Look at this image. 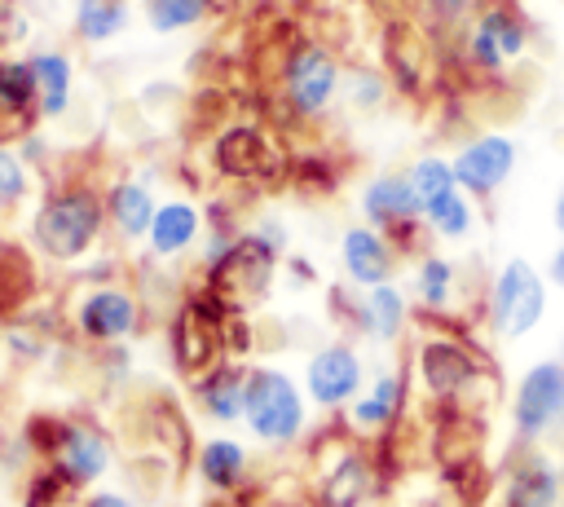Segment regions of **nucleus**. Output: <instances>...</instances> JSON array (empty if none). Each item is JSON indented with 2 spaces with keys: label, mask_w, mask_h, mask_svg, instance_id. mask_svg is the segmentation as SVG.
I'll return each mask as SVG.
<instances>
[{
  "label": "nucleus",
  "mask_w": 564,
  "mask_h": 507,
  "mask_svg": "<svg viewBox=\"0 0 564 507\" xmlns=\"http://www.w3.org/2000/svg\"><path fill=\"white\" fill-rule=\"evenodd\" d=\"M106 225H110L106 220V190H97L93 181L66 176L40 194L26 234H31V247L40 256H48L53 265H75V260L97 251Z\"/></svg>",
  "instance_id": "f257e3e1"
},
{
  "label": "nucleus",
  "mask_w": 564,
  "mask_h": 507,
  "mask_svg": "<svg viewBox=\"0 0 564 507\" xmlns=\"http://www.w3.org/2000/svg\"><path fill=\"white\" fill-rule=\"evenodd\" d=\"M242 423L264 445H291L308 428V397L278 366H247V410Z\"/></svg>",
  "instance_id": "f03ea898"
},
{
  "label": "nucleus",
  "mask_w": 564,
  "mask_h": 507,
  "mask_svg": "<svg viewBox=\"0 0 564 507\" xmlns=\"http://www.w3.org/2000/svg\"><path fill=\"white\" fill-rule=\"evenodd\" d=\"M278 88H282V101L295 119H322L335 101H339V88H344V66L339 57L317 44V40H295L282 57V71H278Z\"/></svg>",
  "instance_id": "7ed1b4c3"
},
{
  "label": "nucleus",
  "mask_w": 564,
  "mask_h": 507,
  "mask_svg": "<svg viewBox=\"0 0 564 507\" xmlns=\"http://www.w3.org/2000/svg\"><path fill=\"white\" fill-rule=\"evenodd\" d=\"M414 370L423 379V392L441 406H467L471 410L476 388L489 384L480 353L458 335H427L414 353Z\"/></svg>",
  "instance_id": "20e7f679"
},
{
  "label": "nucleus",
  "mask_w": 564,
  "mask_h": 507,
  "mask_svg": "<svg viewBox=\"0 0 564 507\" xmlns=\"http://www.w3.org/2000/svg\"><path fill=\"white\" fill-rule=\"evenodd\" d=\"M546 317V282L533 260L507 256L489 282V326L502 339H524Z\"/></svg>",
  "instance_id": "39448f33"
},
{
  "label": "nucleus",
  "mask_w": 564,
  "mask_h": 507,
  "mask_svg": "<svg viewBox=\"0 0 564 507\" xmlns=\"http://www.w3.org/2000/svg\"><path fill=\"white\" fill-rule=\"evenodd\" d=\"M524 48H529V22L507 0L480 4L463 26V57L480 75H502L511 62L524 57Z\"/></svg>",
  "instance_id": "423d86ee"
},
{
  "label": "nucleus",
  "mask_w": 564,
  "mask_h": 507,
  "mask_svg": "<svg viewBox=\"0 0 564 507\" xmlns=\"http://www.w3.org/2000/svg\"><path fill=\"white\" fill-rule=\"evenodd\" d=\"M564 428V357L533 362L511 392V432L520 445H538Z\"/></svg>",
  "instance_id": "0eeeda50"
},
{
  "label": "nucleus",
  "mask_w": 564,
  "mask_h": 507,
  "mask_svg": "<svg viewBox=\"0 0 564 507\" xmlns=\"http://www.w3.org/2000/svg\"><path fill=\"white\" fill-rule=\"evenodd\" d=\"M357 207H361V220L375 225L379 234H388L397 251H414L419 234L427 229L423 225V203H419V194H414V185H410L405 172H379V176H370L361 185V203Z\"/></svg>",
  "instance_id": "6e6552de"
},
{
  "label": "nucleus",
  "mask_w": 564,
  "mask_h": 507,
  "mask_svg": "<svg viewBox=\"0 0 564 507\" xmlns=\"http://www.w3.org/2000/svg\"><path fill=\"white\" fill-rule=\"evenodd\" d=\"M141 317H145L141 295L132 287H119V282H97V287L79 291V300L70 304V322H75L79 339H88L97 348L132 339L141 331Z\"/></svg>",
  "instance_id": "1a4fd4ad"
},
{
  "label": "nucleus",
  "mask_w": 564,
  "mask_h": 507,
  "mask_svg": "<svg viewBox=\"0 0 564 507\" xmlns=\"http://www.w3.org/2000/svg\"><path fill=\"white\" fill-rule=\"evenodd\" d=\"M366 388V362L352 339L335 335L304 362V397L317 410H348L352 397Z\"/></svg>",
  "instance_id": "9d476101"
},
{
  "label": "nucleus",
  "mask_w": 564,
  "mask_h": 507,
  "mask_svg": "<svg viewBox=\"0 0 564 507\" xmlns=\"http://www.w3.org/2000/svg\"><path fill=\"white\" fill-rule=\"evenodd\" d=\"M516 159H520V150H516V141L507 132H480V137L463 141L449 163H454V176H458V190L463 194L494 198L511 181Z\"/></svg>",
  "instance_id": "9b49d317"
},
{
  "label": "nucleus",
  "mask_w": 564,
  "mask_h": 507,
  "mask_svg": "<svg viewBox=\"0 0 564 507\" xmlns=\"http://www.w3.org/2000/svg\"><path fill=\"white\" fill-rule=\"evenodd\" d=\"M44 463H53L75 489H88L115 467V445L93 419H62V436Z\"/></svg>",
  "instance_id": "f8f14e48"
},
{
  "label": "nucleus",
  "mask_w": 564,
  "mask_h": 507,
  "mask_svg": "<svg viewBox=\"0 0 564 507\" xmlns=\"http://www.w3.org/2000/svg\"><path fill=\"white\" fill-rule=\"evenodd\" d=\"M212 159H216V168H220V176H229V181H273V176H282V154L273 150V141L260 132V128H251V123H234V128H225L220 137H216V145H212Z\"/></svg>",
  "instance_id": "ddd939ff"
},
{
  "label": "nucleus",
  "mask_w": 564,
  "mask_h": 507,
  "mask_svg": "<svg viewBox=\"0 0 564 507\" xmlns=\"http://www.w3.org/2000/svg\"><path fill=\"white\" fill-rule=\"evenodd\" d=\"M405 401H410V379H405V370H379V375L370 379V388H361V392L352 397V406H348V432H352V436H366V441L388 436V432L401 423Z\"/></svg>",
  "instance_id": "4468645a"
},
{
  "label": "nucleus",
  "mask_w": 564,
  "mask_h": 507,
  "mask_svg": "<svg viewBox=\"0 0 564 507\" xmlns=\"http://www.w3.org/2000/svg\"><path fill=\"white\" fill-rule=\"evenodd\" d=\"M397 260H401V251L392 247V238L379 234L366 220L361 225H348L339 234V265H344V273H348V282L357 291H370V287L392 282L397 278Z\"/></svg>",
  "instance_id": "2eb2a0df"
},
{
  "label": "nucleus",
  "mask_w": 564,
  "mask_h": 507,
  "mask_svg": "<svg viewBox=\"0 0 564 507\" xmlns=\"http://www.w3.org/2000/svg\"><path fill=\"white\" fill-rule=\"evenodd\" d=\"M375 450H361V445H339L317 481V498L322 507H361L370 494H375Z\"/></svg>",
  "instance_id": "dca6fc26"
},
{
  "label": "nucleus",
  "mask_w": 564,
  "mask_h": 507,
  "mask_svg": "<svg viewBox=\"0 0 564 507\" xmlns=\"http://www.w3.org/2000/svg\"><path fill=\"white\" fill-rule=\"evenodd\" d=\"M203 234H207V212H203L194 198H163V203L154 207L145 247H150L154 260H176V256H185Z\"/></svg>",
  "instance_id": "f3484780"
},
{
  "label": "nucleus",
  "mask_w": 564,
  "mask_h": 507,
  "mask_svg": "<svg viewBox=\"0 0 564 507\" xmlns=\"http://www.w3.org/2000/svg\"><path fill=\"white\" fill-rule=\"evenodd\" d=\"M524 450L529 454H520L516 467H511L502 507H560V498H564L560 467L542 450H533V445H524Z\"/></svg>",
  "instance_id": "a211bd4d"
},
{
  "label": "nucleus",
  "mask_w": 564,
  "mask_h": 507,
  "mask_svg": "<svg viewBox=\"0 0 564 507\" xmlns=\"http://www.w3.org/2000/svg\"><path fill=\"white\" fill-rule=\"evenodd\" d=\"M194 401L212 423H238L247 410V366L225 357L203 379H194Z\"/></svg>",
  "instance_id": "6ab92c4d"
},
{
  "label": "nucleus",
  "mask_w": 564,
  "mask_h": 507,
  "mask_svg": "<svg viewBox=\"0 0 564 507\" xmlns=\"http://www.w3.org/2000/svg\"><path fill=\"white\" fill-rule=\"evenodd\" d=\"M31 75H35V93H40V119H66L70 101H75V62L62 48H35L31 57Z\"/></svg>",
  "instance_id": "aec40b11"
},
{
  "label": "nucleus",
  "mask_w": 564,
  "mask_h": 507,
  "mask_svg": "<svg viewBox=\"0 0 564 507\" xmlns=\"http://www.w3.org/2000/svg\"><path fill=\"white\" fill-rule=\"evenodd\" d=\"M154 194L145 181H132V176H119L106 185V220L110 229L123 238V242H141L150 234V220H154Z\"/></svg>",
  "instance_id": "412c9836"
},
{
  "label": "nucleus",
  "mask_w": 564,
  "mask_h": 507,
  "mask_svg": "<svg viewBox=\"0 0 564 507\" xmlns=\"http://www.w3.org/2000/svg\"><path fill=\"white\" fill-rule=\"evenodd\" d=\"M247 467H251V454L238 436H212L194 459V472L212 494H238L247 481Z\"/></svg>",
  "instance_id": "4be33fe9"
},
{
  "label": "nucleus",
  "mask_w": 564,
  "mask_h": 507,
  "mask_svg": "<svg viewBox=\"0 0 564 507\" xmlns=\"http://www.w3.org/2000/svg\"><path fill=\"white\" fill-rule=\"evenodd\" d=\"M410 326V300L397 282H383V287H370L361 291V335L366 339H379V344H397Z\"/></svg>",
  "instance_id": "5701e85b"
},
{
  "label": "nucleus",
  "mask_w": 564,
  "mask_h": 507,
  "mask_svg": "<svg viewBox=\"0 0 564 507\" xmlns=\"http://www.w3.org/2000/svg\"><path fill=\"white\" fill-rule=\"evenodd\" d=\"M0 119H13L22 128L40 119V93L26 57H0Z\"/></svg>",
  "instance_id": "b1692460"
},
{
  "label": "nucleus",
  "mask_w": 564,
  "mask_h": 507,
  "mask_svg": "<svg viewBox=\"0 0 564 507\" xmlns=\"http://www.w3.org/2000/svg\"><path fill=\"white\" fill-rule=\"evenodd\" d=\"M454 282H458V265L441 251H423L419 269H414V300L423 304V313H445L454 300Z\"/></svg>",
  "instance_id": "393cba45"
},
{
  "label": "nucleus",
  "mask_w": 564,
  "mask_h": 507,
  "mask_svg": "<svg viewBox=\"0 0 564 507\" xmlns=\"http://www.w3.org/2000/svg\"><path fill=\"white\" fill-rule=\"evenodd\" d=\"M70 22L84 44H106L128 26V0H75Z\"/></svg>",
  "instance_id": "a878e982"
},
{
  "label": "nucleus",
  "mask_w": 564,
  "mask_h": 507,
  "mask_svg": "<svg viewBox=\"0 0 564 507\" xmlns=\"http://www.w3.org/2000/svg\"><path fill=\"white\" fill-rule=\"evenodd\" d=\"M423 225H427V234H432V238H445V242H463V238L471 234V225H476V212H471V194H463V190H449L445 198L427 203V207H423Z\"/></svg>",
  "instance_id": "bb28decb"
},
{
  "label": "nucleus",
  "mask_w": 564,
  "mask_h": 507,
  "mask_svg": "<svg viewBox=\"0 0 564 507\" xmlns=\"http://www.w3.org/2000/svg\"><path fill=\"white\" fill-rule=\"evenodd\" d=\"M31 287H35V269L26 251L13 242H0V313H22V304L31 300Z\"/></svg>",
  "instance_id": "cd10ccee"
},
{
  "label": "nucleus",
  "mask_w": 564,
  "mask_h": 507,
  "mask_svg": "<svg viewBox=\"0 0 564 507\" xmlns=\"http://www.w3.org/2000/svg\"><path fill=\"white\" fill-rule=\"evenodd\" d=\"M31 190H35V168L22 159L18 145H0V216L26 207Z\"/></svg>",
  "instance_id": "c85d7f7f"
},
{
  "label": "nucleus",
  "mask_w": 564,
  "mask_h": 507,
  "mask_svg": "<svg viewBox=\"0 0 564 507\" xmlns=\"http://www.w3.org/2000/svg\"><path fill=\"white\" fill-rule=\"evenodd\" d=\"M212 4L216 0H145V26L154 35H176L198 26L212 13Z\"/></svg>",
  "instance_id": "c756f323"
},
{
  "label": "nucleus",
  "mask_w": 564,
  "mask_h": 507,
  "mask_svg": "<svg viewBox=\"0 0 564 507\" xmlns=\"http://www.w3.org/2000/svg\"><path fill=\"white\" fill-rule=\"evenodd\" d=\"M405 176H410V185H414V194H419L423 207L436 203V198H445L449 190H458L454 163H449L445 154H419V159L405 168Z\"/></svg>",
  "instance_id": "7c9ffc66"
},
{
  "label": "nucleus",
  "mask_w": 564,
  "mask_h": 507,
  "mask_svg": "<svg viewBox=\"0 0 564 507\" xmlns=\"http://www.w3.org/2000/svg\"><path fill=\"white\" fill-rule=\"evenodd\" d=\"M339 97H344L352 110L375 115V110L388 106V79H383L379 71H370V66H352V71H344V88H339Z\"/></svg>",
  "instance_id": "2f4dec72"
},
{
  "label": "nucleus",
  "mask_w": 564,
  "mask_h": 507,
  "mask_svg": "<svg viewBox=\"0 0 564 507\" xmlns=\"http://www.w3.org/2000/svg\"><path fill=\"white\" fill-rule=\"evenodd\" d=\"M70 494H75V485H70L53 463H44V467L26 481L22 507H62V498H70Z\"/></svg>",
  "instance_id": "473e14b6"
},
{
  "label": "nucleus",
  "mask_w": 564,
  "mask_h": 507,
  "mask_svg": "<svg viewBox=\"0 0 564 507\" xmlns=\"http://www.w3.org/2000/svg\"><path fill=\"white\" fill-rule=\"evenodd\" d=\"M4 344H9V353H13L18 362H40V357L48 353V339H44V335H35L26 322L9 326V331H4Z\"/></svg>",
  "instance_id": "72a5a7b5"
},
{
  "label": "nucleus",
  "mask_w": 564,
  "mask_h": 507,
  "mask_svg": "<svg viewBox=\"0 0 564 507\" xmlns=\"http://www.w3.org/2000/svg\"><path fill=\"white\" fill-rule=\"evenodd\" d=\"M419 4L436 26H467L476 13V0H419Z\"/></svg>",
  "instance_id": "f704fd0d"
},
{
  "label": "nucleus",
  "mask_w": 564,
  "mask_h": 507,
  "mask_svg": "<svg viewBox=\"0 0 564 507\" xmlns=\"http://www.w3.org/2000/svg\"><path fill=\"white\" fill-rule=\"evenodd\" d=\"M79 507H137L128 494H115V489H93L79 498Z\"/></svg>",
  "instance_id": "c9c22d12"
},
{
  "label": "nucleus",
  "mask_w": 564,
  "mask_h": 507,
  "mask_svg": "<svg viewBox=\"0 0 564 507\" xmlns=\"http://www.w3.org/2000/svg\"><path fill=\"white\" fill-rule=\"evenodd\" d=\"M546 282L564 291V242H560V247L551 251V260H546Z\"/></svg>",
  "instance_id": "e433bc0d"
},
{
  "label": "nucleus",
  "mask_w": 564,
  "mask_h": 507,
  "mask_svg": "<svg viewBox=\"0 0 564 507\" xmlns=\"http://www.w3.org/2000/svg\"><path fill=\"white\" fill-rule=\"evenodd\" d=\"M551 220H555V229L564 234V190H560V198H555V212H551Z\"/></svg>",
  "instance_id": "4c0bfd02"
},
{
  "label": "nucleus",
  "mask_w": 564,
  "mask_h": 507,
  "mask_svg": "<svg viewBox=\"0 0 564 507\" xmlns=\"http://www.w3.org/2000/svg\"><path fill=\"white\" fill-rule=\"evenodd\" d=\"M203 507H229V503H203Z\"/></svg>",
  "instance_id": "58836bf2"
},
{
  "label": "nucleus",
  "mask_w": 564,
  "mask_h": 507,
  "mask_svg": "<svg viewBox=\"0 0 564 507\" xmlns=\"http://www.w3.org/2000/svg\"><path fill=\"white\" fill-rule=\"evenodd\" d=\"M560 357H564V335H560Z\"/></svg>",
  "instance_id": "ea45409f"
}]
</instances>
